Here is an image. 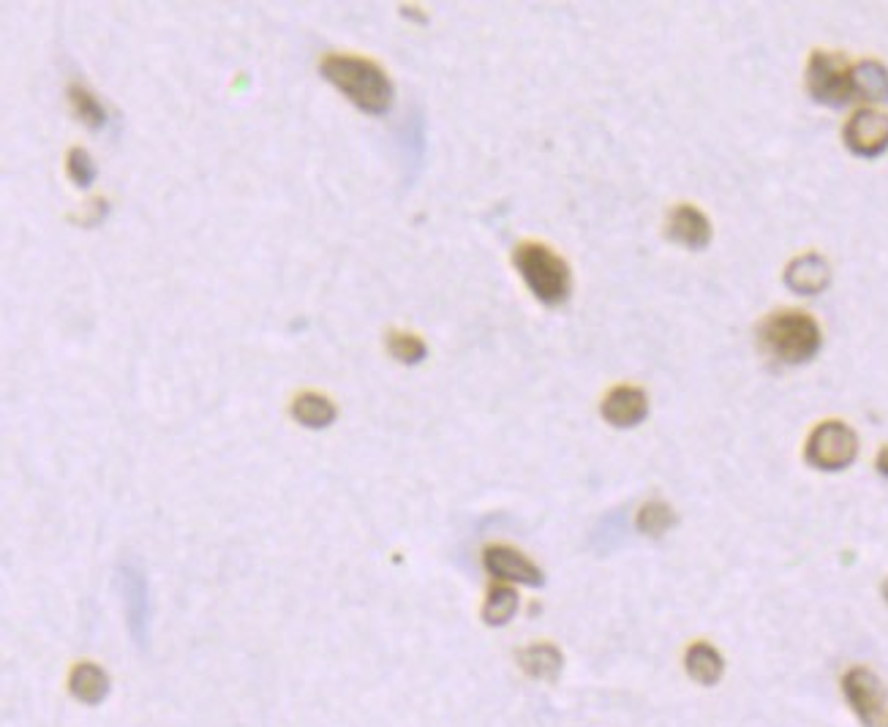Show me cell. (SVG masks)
Listing matches in <instances>:
<instances>
[{
  "label": "cell",
  "mask_w": 888,
  "mask_h": 727,
  "mask_svg": "<svg viewBox=\"0 0 888 727\" xmlns=\"http://www.w3.org/2000/svg\"><path fill=\"white\" fill-rule=\"evenodd\" d=\"M322 77L336 85L346 99L366 115H387L393 109L395 88L382 66L374 60L357 58V55H325L319 63Z\"/></svg>",
  "instance_id": "6da1fadb"
},
{
  "label": "cell",
  "mask_w": 888,
  "mask_h": 727,
  "mask_svg": "<svg viewBox=\"0 0 888 727\" xmlns=\"http://www.w3.org/2000/svg\"><path fill=\"white\" fill-rule=\"evenodd\" d=\"M763 352L785 365H804L820 352V325L804 311H774L758 327Z\"/></svg>",
  "instance_id": "7a4b0ae2"
},
{
  "label": "cell",
  "mask_w": 888,
  "mask_h": 727,
  "mask_svg": "<svg viewBox=\"0 0 888 727\" xmlns=\"http://www.w3.org/2000/svg\"><path fill=\"white\" fill-rule=\"evenodd\" d=\"M513 265L540 303L551 308L567 303L573 289V273L556 251L543 243H521L513 251Z\"/></svg>",
  "instance_id": "3957f363"
},
{
  "label": "cell",
  "mask_w": 888,
  "mask_h": 727,
  "mask_svg": "<svg viewBox=\"0 0 888 727\" xmlns=\"http://www.w3.org/2000/svg\"><path fill=\"white\" fill-rule=\"evenodd\" d=\"M859 455V433L842 420L820 423L807 439L804 458L820 472H842Z\"/></svg>",
  "instance_id": "277c9868"
},
{
  "label": "cell",
  "mask_w": 888,
  "mask_h": 727,
  "mask_svg": "<svg viewBox=\"0 0 888 727\" xmlns=\"http://www.w3.org/2000/svg\"><path fill=\"white\" fill-rule=\"evenodd\" d=\"M807 90L818 104L845 107L856 99L853 93V66L837 52L815 50L807 63Z\"/></svg>",
  "instance_id": "5b68a950"
},
{
  "label": "cell",
  "mask_w": 888,
  "mask_h": 727,
  "mask_svg": "<svg viewBox=\"0 0 888 727\" xmlns=\"http://www.w3.org/2000/svg\"><path fill=\"white\" fill-rule=\"evenodd\" d=\"M842 692L853 714L861 719L864 727H883L886 717V692L880 678L869 668H850L842 676Z\"/></svg>",
  "instance_id": "8992f818"
},
{
  "label": "cell",
  "mask_w": 888,
  "mask_h": 727,
  "mask_svg": "<svg viewBox=\"0 0 888 727\" xmlns=\"http://www.w3.org/2000/svg\"><path fill=\"white\" fill-rule=\"evenodd\" d=\"M842 139L853 156H883L888 150V115L878 109H859L842 128Z\"/></svg>",
  "instance_id": "52a82bcc"
},
{
  "label": "cell",
  "mask_w": 888,
  "mask_h": 727,
  "mask_svg": "<svg viewBox=\"0 0 888 727\" xmlns=\"http://www.w3.org/2000/svg\"><path fill=\"white\" fill-rule=\"evenodd\" d=\"M483 567L488 575H494L496 580H504V583H523L532 589L545 583L543 570L510 545H488L483 551Z\"/></svg>",
  "instance_id": "ba28073f"
},
{
  "label": "cell",
  "mask_w": 888,
  "mask_h": 727,
  "mask_svg": "<svg viewBox=\"0 0 888 727\" xmlns=\"http://www.w3.org/2000/svg\"><path fill=\"white\" fill-rule=\"evenodd\" d=\"M118 578L120 591H123V605H126L129 632L139 646H145V638H148V580L134 564H123Z\"/></svg>",
  "instance_id": "9c48e42d"
},
{
  "label": "cell",
  "mask_w": 888,
  "mask_h": 727,
  "mask_svg": "<svg viewBox=\"0 0 888 727\" xmlns=\"http://www.w3.org/2000/svg\"><path fill=\"white\" fill-rule=\"evenodd\" d=\"M602 417L613 428H635L649 417V395L641 387L632 384H619L602 401Z\"/></svg>",
  "instance_id": "30bf717a"
},
{
  "label": "cell",
  "mask_w": 888,
  "mask_h": 727,
  "mask_svg": "<svg viewBox=\"0 0 888 727\" xmlns=\"http://www.w3.org/2000/svg\"><path fill=\"white\" fill-rule=\"evenodd\" d=\"M665 232L673 243L690 248V251H703L711 243V224L698 207L679 205L668 213Z\"/></svg>",
  "instance_id": "8fae6325"
},
{
  "label": "cell",
  "mask_w": 888,
  "mask_h": 727,
  "mask_svg": "<svg viewBox=\"0 0 888 727\" xmlns=\"http://www.w3.org/2000/svg\"><path fill=\"white\" fill-rule=\"evenodd\" d=\"M785 284L796 295L812 297L826 292L831 284V267L820 254H801L785 270Z\"/></svg>",
  "instance_id": "7c38bea8"
},
{
  "label": "cell",
  "mask_w": 888,
  "mask_h": 727,
  "mask_svg": "<svg viewBox=\"0 0 888 727\" xmlns=\"http://www.w3.org/2000/svg\"><path fill=\"white\" fill-rule=\"evenodd\" d=\"M684 668H687V676L695 681V684H703V687H714L722 678V670H725V659L711 643L706 640H698L692 643L687 654H684Z\"/></svg>",
  "instance_id": "4fadbf2b"
},
{
  "label": "cell",
  "mask_w": 888,
  "mask_h": 727,
  "mask_svg": "<svg viewBox=\"0 0 888 727\" xmlns=\"http://www.w3.org/2000/svg\"><path fill=\"white\" fill-rule=\"evenodd\" d=\"M518 665L526 676L537 678V681H556L562 673L564 657L553 643H534V646L518 651Z\"/></svg>",
  "instance_id": "5bb4252c"
},
{
  "label": "cell",
  "mask_w": 888,
  "mask_h": 727,
  "mask_svg": "<svg viewBox=\"0 0 888 727\" xmlns=\"http://www.w3.org/2000/svg\"><path fill=\"white\" fill-rule=\"evenodd\" d=\"M71 695L77 700H82L85 706H99L101 700L109 695V676L99 665L93 662H82L77 668L71 670L69 678Z\"/></svg>",
  "instance_id": "9a60e30c"
},
{
  "label": "cell",
  "mask_w": 888,
  "mask_h": 727,
  "mask_svg": "<svg viewBox=\"0 0 888 727\" xmlns=\"http://www.w3.org/2000/svg\"><path fill=\"white\" fill-rule=\"evenodd\" d=\"M336 414V403L319 393H300L292 401V417L300 425L314 428V431H322L327 425L336 423Z\"/></svg>",
  "instance_id": "2e32d148"
},
{
  "label": "cell",
  "mask_w": 888,
  "mask_h": 727,
  "mask_svg": "<svg viewBox=\"0 0 888 727\" xmlns=\"http://www.w3.org/2000/svg\"><path fill=\"white\" fill-rule=\"evenodd\" d=\"M853 93L856 99L888 101V69L878 60H861L853 66Z\"/></svg>",
  "instance_id": "e0dca14e"
},
{
  "label": "cell",
  "mask_w": 888,
  "mask_h": 727,
  "mask_svg": "<svg viewBox=\"0 0 888 727\" xmlns=\"http://www.w3.org/2000/svg\"><path fill=\"white\" fill-rule=\"evenodd\" d=\"M518 613V591L510 589V586H494L488 591L483 605V621L488 627H504L510 624L513 616Z\"/></svg>",
  "instance_id": "ac0fdd59"
},
{
  "label": "cell",
  "mask_w": 888,
  "mask_h": 727,
  "mask_svg": "<svg viewBox=\"0 0 888 727\" xmlns=\"http://www.w3.org/2000/svg\"><path fill=\"white\" fill-rule=\"evenodd\" d=\"M69 101L74 112H77V118L90 128V131H101V128L107 126V109L101 107V101L90 93L85 85H69Z\"/></svg>",
  "instance_id": "d6986e66"
},
{
  "label": "cell",
  "mask_w": 888,
  "mask_h": 727,
  "mask_svg": "<svg viewBox=\"0 0 888 727\" xmlns=\"http://www.w3.org/2000/svg\"><path fill=\"white\" fill-rule=\"evenodd\" d=\"M635 526H638V531L646 534V537H662L665 531L676 526V512H673V507L668 502L654 499V502H646L641 510H638Z\"/></svg>",
  "instance_id": "ffe728a7"
},
{
  "label": "cell",
  "mask_w": 888,
  "mask_h": 727,
  "mask_svg": "<svg viewBox=\"0 0 888 727\" xmlns=\"http://www.w3.org/2000/svg\"><path fill=\"white\" fill-rule=\"evenodd\" d=\"M387 349L398 363L404 365H420L428 357V346L420 335L401 333V330H390L387 333Z\"/></svg>",
  "instance_id": "44dd1931"
},
{
  "label": "cell",
  "mask_w": 888,
  "mask_h": 727,
  "mask_svg": "<svg viewBox=\"0 0 888 727\" xmlns=\"http://www.w3.org/2000/svg\"><path fill=\"white\" fill-rule=\"evenodd\" d=\"M66 172L69 177L77 183L79 188H88L93 186V180L99 175V169H96V161L90 158V153L85 148H71L69 156H66Z\"/></svg>",
  "instance_id": "7402d4cb"
},
{
  "label": "cell",
  "mask_w": 888,
  "mask_h": 727,
  "mask_svg": "<svg viewBox=\"0 0 888 727\" xmlns=\"http://www.w3.org/2000/svg\"><path fill=\"white\" fill-rule=\"evenodd\" d=\"M878 472L883 474V477H888V447H883V450L878 452Z\"/></svg>",
  "instance_id": "603a6c76"
},
{
  "label": "cell",
  "mask_w": 888,
  "mask_h": 727,
  "mask_svg": "<svg viewBox=\"0 0 888 727\" xmlns=\"http://www.w3.org/2000/svg\"><path fill=\"white\" fill-rule=\"evenodd\" d=\"M880 591H883V600H886V602H888V578H886V580H883V589H880Z\"/></svg>",
  "instance_id": "cb8c5ba5"
}]
</instances>
